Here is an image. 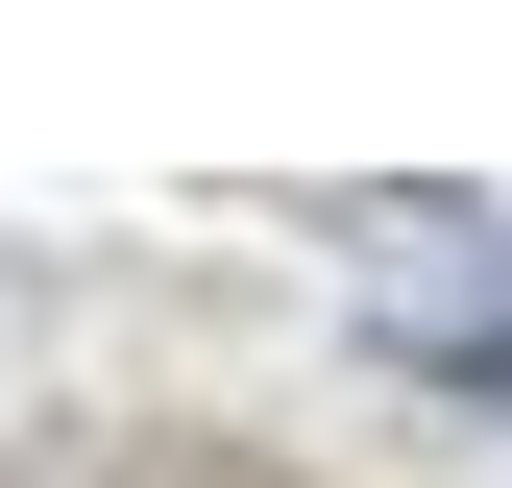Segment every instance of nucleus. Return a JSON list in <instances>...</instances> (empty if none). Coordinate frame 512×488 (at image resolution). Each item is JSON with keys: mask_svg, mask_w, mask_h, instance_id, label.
Returning <instances> with one entry per match:
<instances>
[{"mask_svg": "<svg viewBox=\"0 0 512 488\" xmlns=\"http://www.w3.org/2000/svg\"><path fill=\"white\" fill-rule=\"evenodd\" d=\"M391 366H415L439 415H512V318H391Z\"/></svg>", "mask_w": 512, "mask_h": 488, "instance_id": "f257e3e1", "label": "nucleus"}]
</instances>
